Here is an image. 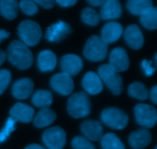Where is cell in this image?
<instances>
[{
    "instance_id": "6da1fadb",
    "label": "cell",
    "mask_w": 157,
    "mask_h": 149,
    "mask_svg": "<svg viewBox=\"0 0 157 149\" xmlns=\"http://www.w3.org/2000/svg\"><path fill=\"white\" fill-rule=\"evenodd\" d=\"M6 58L12 65L19 70L29 69L33 64L34 60L32 51L18 40H14L9 44Z\"/></svg>"
},
{
    "instance_id": "7a4b0ae2",
    "label": "cell",
    "mask_w": 157,
    "mask_h": 149,
    "mask_svg": "<svg viewBox=\"0 0 157 149\" xmlns=\"http://www.w3.org/2000/svg\"><path fill=\"white\" fill-rule=\"evenodd\" d=\"M90 101L87 93L78 92L70 96L67 101V112L75 119L85 117L90 113Z\"/></svg>"
},
{
    "instance_id": "3957f363",
    "label": "cell",
    "mask_w": 157,
    "mask_h": 149,
    "mask_svg": "<svg viewBox=\"0 0 157 149\" xmlns=\"http://www.w3.org/2000/svg\"><path fill=\"white\" fill-rule=\"evenodd\" d=\"M18 35L21 42L26 46H35L39 43L42 36L41 27L32 20H24L18 27Z\"/></svg>"
},
{
    "instance_id": "277c9868",
    "label": "cell",
    "mask_w": 157,
    "mask_h": 149,
    "mask_svg": "<svg viewBox=\"0 0 157 149\" xmlns=\"http://www.w3.org/2000/svg\"><path fill=\"white\" fill-rule=\"evenodd\" d=\"M108 44L98 35H92L88 38L84 48V55L87 60L94 62L101 61L107 55Z\"/></svg>"
},
{
    "instance_id": "5b68a950",
    "label": "cell",
    "mask_w": 157,
    "mask_h": 149,
    "mask_svg": "<svg viewBox=\"0 0 157 149\" xmlns=\"http://www.w3.org/2000/svg\"><path fill=\"white\" fill-rule=\"evenodd\" d=\"M98 76L114 95H120L123 91L124 84L121 75L109 64H103L98 68Z\"/></svg>"
},
{
    "instance_id": "8992f818",
    "label": "cell",
    "mask_w": 157,
    "mask_h": 149,
    "mask_svg": "<svg viewBox=\"0 0 157 149\" xmlns=\"http://www.w3.org/2000/svg\"><path fill=\"white\" fill-rule=\"evenodd\" d=\"M101 121L107 126L114 129H123L128 124V115L117 107L104 109L101 113Z\"/></svg>"
},
{
    "instance_id": "52a82bcc",
    "label": "cell",
    "mask_w": 157,
    "mask_h": 149,
    "mask_svg": "<svg viewBox=\"0 0 157 149\" xmlns=\"http://www.w3.org/2000/svg\"><path fill=\"white\" fill-rule=\"evenodd\" d=\"M136 122L145 128H153L156 123L157 112L155 107L145 103H138L134 108Z\"/></svg>"
},
{
    "instance_id": "ba28073f",
    "label": "cell",
    "mask_w": 157,
    "mask_h": 149,
    "mask_svg": "<svg viewBox=\"0 0 157 149\" xmlns=\"http://www.w3.org/2000/svg\"><path fill=\"white\" fill-rule=\"evenodd\" d=\"M42 141L48 149H63L66 144V133L61 127H52L44 132Z\"/></svg>"
},
{
    "instance_id": "9c48e42d",
    "label": "cell",
    "mask_w": 157,
    "mask_h": 149,
    "mask_svg": "<svg viewBox=\"0 0 157 149\" xmlns=\"http://www.w3.org/2000/svg\"><path fill=\"white\" fill-rule=\"evenodd\" d=\"M50 84L54 90L64 96L71 94L75 88V84L71 76L63 72L54 75L51 78Z\"/></svg>"
},
{
    "instance_id": "30bf717a",
    "label": "cell",
    "mask_w": 157,
    "mask_h": 149,
    "mask_svg": "<svg viewBox=\"0 0 157 149\" xmlns=\"http://www.w3.org/2000/svg\"><path fill=\"white\" fill-rule=\"evenodd\" d=\"M71 33V28L63 21H58L49 26L46 30L45 38L50 42H58Z\"/></svg>"
},
{
    "instance_id": "8fae6325",
    "label": "cell",
    "mask_w": 157,
    "mask_h": 149,
    "mask_svg": "<svg viewBox=\"0 0 157 149\" xmlns=\"http://www.w3.org/2000/svg\"><path fill=\"white\" fill-rule=\"evenodd\" d=\"M109 64L117 72H124L129 68L130 60L127 51L123 47H115L109 56Z\"/></svg>"
},
{
    "instance_id": "7c38bea8",
    "label": "cell",
    "mask_w": 157,
    "mask_h": 149,
    "mask_svg": "<svg viewBox=\"0 0 157 149\" xmlns=\"http://www.w3.org/2000/svg\"><path fill=\"white\" fill-rule=\"evenodd\" d=\"M60 66L63 73L69 76H75L81 72L83 67V61L79 56L74 54H67L61 58Z\"/></svg>"
},
{
    "instance_id": "4fadbf2b",
    "label": "cell",
    "mask_w": 157,
    "mask_h": 149,
    "mask_svg": "<svg viewBox=\"0 0 157 149\" xmlns=\"http://www.w3.org/2000/svg\"><path fill=\"white\" fill-rule=\"evenodd\" d=\"M11 116L15 122L29 123L33 120L35 110L30 106L23 102L15 103L9 111Z\"/></svg>"
},
{
    "instance_id": "5bb4252c",
    "label": "cell",
    "mask_w": 157,
    "mask_h": 149,
    "mask_svg": "<svg viewBox=\"0 0 157 149\" xmlns=\"http://www.w3.org/2000/svg\"><path fill=\"white\" fill-rule=\"evenodd\" d=\"M81 131L89 141H99L104 136L103 126L99 121L88 119L82 122Z\"/></svg>"
},
{
    "instance_id": "9a60e30c",
    "label": "cell",
    "mask_w": 157,
    "mask_h": 149,
    "mask_svg": "<svg viewBox=\"0 0 157 149\" xmlns=\"http://www.w3.org/2000/svg\"><path fill=\"white\" fill-rule=\"evenodd\" d=\"M123 33L126 42L131 48L139 50L143 47L144 38L139 26L136 24H130Z\"/></svg>"
},
{
    "instance_id": "2e32d148",
    "label": "cell",
    "mask_w": 157,
    "mask_h": 149,
    "mask_svg": "<svg viewBox=\"0 0 157 149\" xmlns=\"http://www.w3.org/2000/svg\"><path fill=\"white\" fill-rule=\"evenodd\" d=\"M124 32L122 25L117 21H109L106 23L101 30V36L105 43L111 44L120 39Z\"/></svg>"
},
{
    "instance_id": "e0dca14e",
    "label": "cell",
    "mask_w": 157,
    "mask_h": 149,
    "mask_svg": "<svg viewBox=\"0 0 157 149\" xmlns=\"http://www.w3.org/2000/svg\"><path fill=\"white\" fill-rule=\"evenodd\" d=\"M33 88L34 83L30 78H21L12 85V95L16 99H25L32 95Z\"/></svg>"
},
{
    "instance_id": "ac0fdd59",
    "label": "cell",
    "mask_w": 157,
    "mask_h": 149,
    "mask_svg": "<svg viewBox=\"0 0 157 149\" xmlns=\"http://www.w3.org/2000/svg\"><path fill=\"white\" fill-rule=\"evenodd\" d=\"M82 87L90 95L98 94L103 90V84L101 78L93 71H88L85 73L82 80Z\"/></svg>"
},
{
    "instance_id": "d6986e66",
    "label": "cell",
    "mask_w": 157,
    "mask_h": 149,
    "mask_svg": "<svg viewBox=\"0 0 157 149\" xmlns=\"http://www.w3.org/2000/svg\"><path fill=\"white\" fill-rule=\"evenodd\" d=\"M152 141L151 133L145 129L136 130L129 136V143L133 149H144Z\"/></svg>"
},
{
    "instance_id": "ffe728a7",
    "label": "cell",
    "mask_w": 157,
    "mask_h": 149,
    "mask_svg": "<svg viewBox=\"0 0 157 149\" xmlns=\"http://www.w3.org/2000/svg\"><path fill=\"white\" fill-rule=\"evenodd\" d=\"M122 15V7L119 1L108 0L105 1L100 12V17L103 20L116 19Z\"/></svg>"
},
{
    "instance_id": "44dd1931",
    "label": "cell",
    "mask_w": 157,
    "mask_h": 149,
    "mask_svg": "<svg viewBox=\"0 0 157 149\" xmlns=\"http://www.w3.org/2000/svg\"><path fill=\"white\" fill-rule=\"evenodd\" d=\"M57 65V58L54 52L44 50L38 56V67L42 72L52 71Z\"/></svg>"
},
{
    "instance_id": "7402d4cb",
    "label": "cell",
    "mask_w": 157,
    "mask_h": 149,
    "mask_svg": "<svg viewBox=\"0 0 157 149\" xmlns=\"http://www.w3.org/2000/svg\"><path fill=\"white\" fill-rule=\"evenodd\" d=\"M56 119V113L48 108L41 109L33 119L37 128H44L53 123Z\"/></svg>"
},
{
    "instance_id": "603a6c76",
    "label": "cell",
    "mask_w": 157,
    "mask_h": 149,
    "mask_svg": "<svg viewBox=\"0 0 157 149\" xmlns=\"http://www.w3.org/2000/svg\"><path fill=\"white\" fill-rule=\"evenodd\" d=\"M32 102L38 108H48L53 102V96L50 90H38L32 96Z\"/></svg>"
},
{
    "instance_id": "cb8c5ba5",
    "label": "cell",
    "mask_w": 157,
    "mask_h": 149,
    "mask_svg": "<svg viewBox=\"0 0 157 149\" xmlns=\"http://www.w3.org/2000/svg\"><path fill=\"white\" fill-rule=\"evenodd\" d=\"M127 7L130 13L135 15H142L153 7V2L150 0H130Z\"/></svg>"
},
{
    "instance_id": "d4e9b609",
    "label": "cell",
    "mask_w": 157,
    "mask_h": 149,
    "mask_svg": "<svg viewBox=\"0 0 157 149\" xmlns=\"http://www.w3.org/2000/svg\"><path fill=\"white\" fill-rule=\"evenodd\" d=\"M0 14L9 20H13L18 15V2L15 0H1Z\"/></svg>"
},
{
    "instance_id": "484cf974",
    "label": "cell",
    "mask_w": 157,
    "mask_h": 149,
    "mask_svg": "<svg viewBox=\"0 0 157 149\" xmlns=\"http://www.w3.org/2000/svg\"><path fill=\"white\" fill-rule=\"evenodd\" d=\"M101 145L103 149H125V146L121 139L111 132L103 136L101 139Z\"/></svg>"
},
{
    "instance_id": "4316f807",
    "label": "cell",
    "mask_w": 157,
    "mask_h": 149,
    "mask_svg": "<svg viewBox=\"0 0 157 149\" xmlns=\"http://www.w3.org/2000/svg\"><path fill=\"white\" fill-rule=\"evenodd\" d=\"M128 94L131 97L140 100H146L149 96V92L146 86L143 83L136 81L129 86Z\"/></svg>"
},
{
    "instance_id": "83f0119b",
    "label": "cell",
    "mask_w": 157,
    "mask_h": 149,
    "mask_svg": "<svg viewBox=\"0 0 157 149\" xmlns=\"http://www.w3.org/2000/svg\"><path fill=\"white\" fill-rule=\"evenodd\" d=\"M140 22L144 28L155 30L157 28V9L153 7L140 16Z\"/></svg>"
},
{
    "instance_id": "f1b7e54d",
    "label": "cell",
    "mask_w": 157,
    "mask_h": 149,
    "mask_svg": "<svg viewBox=\"0 0 157 149\" xmlns=\"http://www.w3.org/2000/svg\"><path fill=\"white\" fill-rule=\"evenodd\" d=\"M81 19L88 25L95 26L99 24L101 17L94 9L90 7H86L81 12Z\"/></svg>"
},
{
    "instance_id": "f546056e",
    "label": "cell",
    "mask_w": 157,
    "mask_h": 149,
    "mask_svg": "<svg viewBox=\"0 0 157 149\" xmlns=\"http://www.w3.org/2000/svg\"><path fill=\"white\" fill-rule=\"evenodd\" d=\"M15 124L16 122L12 117H9L7 119L5 126L0 131V144L6 141L11 133L15 129Z\"/></svg>"
},
{
    "instance_id": "4dcf8cb0",
    "label": "cell",
    "mask_w": 157,
    "mask_h": 149,
    "mask_svg": "<svg viewBox=\"0 0 157 149\" xmlns=\"http://www.w3.org/2000/svg\"><path fill=\"white\" fill-rule=\"evenodd\" d=\"M18 6L21 10L27 15H34L38 12V7L35 1L22 0L20 1Z\"/></svg>"
},
{
    "instance_id": "1f68e13d",
    "label": "cell",
    "mask_w": 157,
    "mask_h": 149,
    "mask_svg": "<svg viewBox=\"0 0 157 149\" xmlns=\"http://www.w3.org/2000/svg\"><path fill=\"white\" fill-rule=\"evenodd\" d=\"M72 148L74 149H95L94 145L82 136H76L71 142Z\"/></svg>"
},
{
    "instance_id": "d6a6232c",
    "label": "cell",
    "mask_w": 157,
    "mask_h": 149,
    "mask_svg": "<svg viewBox=\"0 0 157 149\" xmlns=\"http://www.w3.org/2000/svg\"><path fill=\"white\" fill-rule=\"evenodd\" d=\"M12 80L11 72L7 69L0 70V95L4 93L5 90L10 84Z\"/></svg>"
},
{
    "instance_id": "836d02e7",
    "label": "cell",
    "mask_w": 157,
    "mask_h": 149,
    "mask_svg": "<svg viewBox=\"0 0 157 149\" xmlns=\"http://www.w3.org/2000/svg\"><path fill=\"white\" fill-rule=\"evenodd\" d=\"M141 67H142L144 73L147 76H152L156 70V67H153V61H147L146 59L144 60L141 63Z\"/></svg>"
},
{
    "instance_id": "e575fe53",
    "label": "cell",
    "mask_w": 157,
    "mask_h": 149,
    "mask_svg": "<svg viewBox=\"0 0 157 149\" xmlns=\"http://www.w3.org/2000/svg\"><path fill=\"white\" fill-rule=\"evenodd\" d=\"M35 2L41 6V7L44 8V9H49L53 8L55 2L52 1V0H36V1H35Z\"/></svg>"
},
{
    "instance_id": "d590c367",
    "label": "cell",
    "mask_w": 157,
    "mask_h": 149,
    "mask_svg": "<svg viewBox=\"0 0 157 149\" xmlns=\"http://www.w3.org/2000/svg\"><path fill=\"white\" fill-rule=\"evenodd\" d=\"M56 2L62 7H71L77 3L76 0H57Z\"/></svg>"
},
{
    "instance_id": "8d00e7d4",
    "label": "cell",
    "mask_w": 157,
    "mask_h": 149,
    "mask_svg": "<svg viewBox=\"0 0 157 149\" xmlns=\"http://www.w3.org/2000/svg\"><path fill=\"white\" fill-rule=\"evenodd\" d=\"M149 95H150V99H151L152 102H153L154 104H156L157 103V87H156V85L153 86V88H152L151 90H150Z\"/></svg>"
},
{
    "instance_id": "74e56055",
    "label": "cell",
    "mask_w": 157,
    "mask_h": 149,
    "mask_svg": "<svg viewBox=\"0 0 157 149\" xmlns=\"http://www.w3.org/2000/svg\"><path fill=\"white\" fill-rule=\"evenodd\" d=\"M87 2L91 6L98 7V6H103L105 1H104V0H88V1H87Z\"/></svg>"
},
{
    "instance_id": "f35d334b",
    "label": "cell",
    "mask_w": 157,
    "mask_h": 149,
    "mask_svg": "<svg viewBox=\"0 0 157 149\" xmlns=\"http://www.w3.org/2000/svg\"><path fill=\"white\" fill-rule=\"evenodd\" d=\"M9 35H10V34H9V32H7L5 29H0V43L2 42V40H5L9 38Z\"/></svg>"
},
{
    "instance_id": "ab89813d",
    "label": "cell",
    "mask_w": 157,
    "mask_h": 149,
    "mask_svg": "<svg viewBox=\"0 0 157 149\" xmlns=\"http://www.w3.org/2000/svg\"><path fill=\"white\" fill-rule=\"evenodd\" d=\"M25 149H45L43 148L41 145H38V144H32V145H28Z\"/></svg>"
},
{
    "instance_id": "60d3db41",
    "label": "cell",
    "mask_w": 157,
    "mask_h": 149,
    "mask_svg": "<svg viewBox=\"0 0 157 149\" xmlns=\"http://www.w3.org/2000/svg\"><path fill=\"white\" fill-rule=\"evenodd\" d=\"M6 58V53L4 51V50L0 49V66L3 64V62L5 61Z\"/></svg>"
},
{
    "instance_id": "b9f144b4",
    "label": "cell",
    "mask_w": 157,
    "mask_h": 149,
    "mask_svg": "<svg viewBox=\"0 0 157 149\" xmlns=\"http://www.w3.org/2000/svg\"><path fill=\"white\" fill-rule=\"evenodd\" d=\"M155 149H157V147H155Z\"/></svg>"
}]
</instances>
